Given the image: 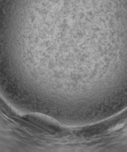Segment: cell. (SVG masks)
I'll use <instances>...</instances> for the list:
<instances>
[{
  "label": "cell",
  "mask_w": 127,
  "mask_h": 152,
  "mask_svg": "<svg viewBox=\"0 0 127 152\" xmlns=\"http://www.w3.org/2000/svg\"><path fill=\"white\" fill-rule=\"evenodd\" d=\"M124 126V124H117L116 126H115L114 127H113L112 129V130L113 131H115V130H118L120 129H122Z\"/></svg>",
  "instance_id": "cell-1"
}]
</instances>
